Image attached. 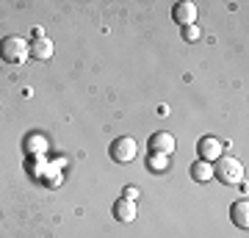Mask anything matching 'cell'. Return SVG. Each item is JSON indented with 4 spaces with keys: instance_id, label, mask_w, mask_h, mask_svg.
Masks as SVG:
<instances>
[{
    "instance_id": "1",
    "label": "cell",
    "mask_w": 249,
    "mask_h": 238,
    "mask_svg": "<svg viewBox=\"0 0 249 238\" xmlns=\"http://www.w3.org/2000/svg\"><path fill=\"white\" fill-rule=\"evenodd\" d=\"M213 177L222 180L224 185H238L244 180V166H241L238 158L232 155H219L216 158V166H213Z\"/></svg>"
},
{
    "instance_id": "2",
    "label": "cell",
    "mask_w": 249,
    "mask_h": 238,
    "mask_svg": "<svg viewBox=\"0 0 249 238\" xmlns=\"http://www.w3.org/2000/svg\"><path fill=\"white\" fill-rule=\"evenodd\" d=\"M28 42L22 36H6L0 39V58L6 64H22L28 58Z\"/></svg>"
},
{
    "instance_id": "3",
    "label": "cell",
    "mask_w": 249,
    "mask_h": 238,
    "mask_svg": "<svg viewBox=\"0 0 249 238\" xmlns=\"http://www.w3.org/2000/svg\"><path fill=\"white\" fill-rule=\"evenodd\" d=\"M111 158L116 161V164H130V161L136 158V139H130V136H119V139L111 141Z\"/></svg>"
},
{
    "instance_id": "4",
    "label": "cell",
    "mask_w": 249,
    "mask_h": 238,
    "mask_svg": "<svg viewBox=\"0 0 249 238\" xmlns=\"http://www.w3.org/2000/svg\"><path fill=\"white\" fill-rule=\"evenodd\" d=\"M172 19H175L178 25H194V19H196V3H191V0L175 3V9H172Z\"/></svg>"
},
{
    "instance_id": "5",
    "label": "cell",
    "mask_w": 249,
    "mask_h": 238,
    "mask_svg": "<svg viewBox=\"0 0 249 238\" xmlns=\"http://www.w3.org/2000/svg\"><path fill=\"white\" fill-rule=\"evenodd\" d=\"M28 53L34 55L36 61H50L53 58V39H47V36L34 39V42L28 44Z\"/></svg>"
},
{
    "instance_id": "6",
    "label": "cell",
    "mask_w": 249,
    "mask_h": 238,
    "mask_svg": "<svg viewBox=\"0 0 249 238\" xmlns=\"http://www.w3.org/2000/svg\"><path fill=\"white\" fill-rule=\"evenodd\" d=\"M175 150V136L166 130L160 133H152L150 136V152H158V155H169Z\"/></svg>"
},
{
    "instance_id": "7",
    "label": "cell",
    "mask_w": 249,
    "mask_h": 238,
    "mask_svg": "<svg viewBox=\"0 0 249 238\" xmlns=\"http://www.w3.org/2000/svg\"><path fill=\"white\" fill-rule=\"evenodd\" d=\"M196 150H199V161H213L222 155V141L213 139V136H202L199 144H196Z\"/></svg>"
},
{
    "instance_id": "8",
    "label": "cell",
    "mask_w": 249,
    "mask_h": 238,
    "mask_svg": "<svg viewBox=\"0 0 249 238\" xmlns=\"http://www.w3.org/2000/svg\"><path fill=\"white\" fill-rule=\"evenodd\" d=\"M230 216H232V224H235V227L247 230V227H249V202H247V200H238V202H232Z\"/></svg>"
},
{
    "instance_id": "9",
    "label": "cell",
    "mask_w": 249,
    "mask_h": 238,
    "mask_svg": "<svg viewBox=\"0 0 249 238\" xmlns=\"http://www.w3.org/2000/svg\"><path fill=\"white\" fill-rule=\"evenodd\" d=\"M114 216H116V221H133L136 219V202L133 200H119V202H114Z\"/></svg>"
},
{
    "instance_id": "10",
    "label": "cell",
    "mask_w": 249,
    "mask_h": 238,
    "mask_svg": "<svg viewBox=\"0 0 249 238\" xmlns=\"http://www.w3.org/2000/svg\"><path fill=\"white\" fill-rule=\"evenodd\" d=\"M191 177H194L196 183H208V180L213 177V166H211L208 161H194V164H191Z\"/></svg>"
},
{
    "instance_id": "11",
    "label": "cell",
    "mask_w": 249,
    "mask_h": 238,
    "mask_svg": "<svg viewBox=\"0 0 249 238\" xmlns=\"http://www.w3.org/2000/svg\"><path fill=\"white\" fill-rule=\"evenodd\" d=\"M147 166H150L152 172H163V169L169 166V164H166V155H158V152H150V158H147Z\"/></svg>"
},
{
    "instance_id": "12",
    "label": "cell",
    "mask_w": 249,
    "mask_h": 238,
    "mask_svg": "<svg viewBox=\"0 0 249 238\" xmlns=\"http://www.w3.org/2000/svg\"><path fill=\"white\" fill-rule=\"evenodd\" d=\"M183 39H186V42H196V39H199V25H183Z\"/></svg>"
},
{
    "instance_id": "13",
    "label": "cell",
    "mask_w": 249,
    "mask_h": 238,
    "mask_svg": "<svg viewBox=\"0 0 249 238\" xmlns=\"http://www.w3.org/2000/svg\"><path fill=\"white\" fill-rule=\"evenodd\" d=\"M122 194H124V200H133V202H136V197H139V188H136V185H127Z\"/></svg>"
}]
</instances>
